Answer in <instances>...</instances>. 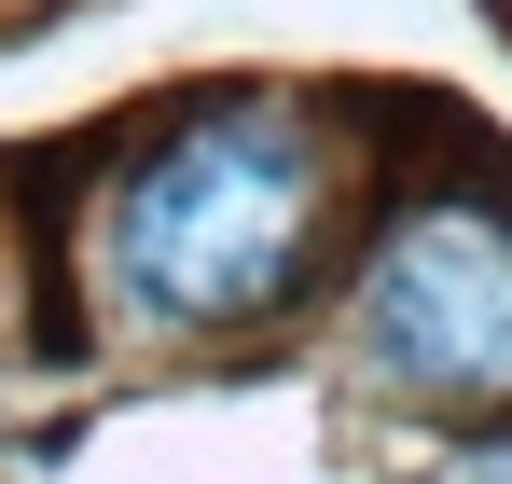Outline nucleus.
<instances>
[{
	"label": "nucleus",
	"mask_w": 512,
	"mask_h": 484,
	"mask_svg": "<svg viewBox=\"0 0 512 484\" xmlns=\"http://www.w3.org/2000/svg\"><path fill=\"white\" fill-rule=\"evenodd\" d=\"M443 484H512V443H471V457H443Z\"/></svg>",
	"instance_id": "nucleus-3"
},
{
	"label": "nucleus",
	"mask_w": 512,
	"mask_h": 484,
	"mask_svg": "<svg viewBox=\"0 0 512 484\" xmlns=\"http://www.w3.org/2000/svg\"><path fill=\"white\" fill-rule=\"evenodd\" d=\"M346 374L374 402L512 429V194L429 180L346 249Z\"/></svg>",
	"instance_id": "nucleus-2"
},
{
	"label": "nucleus",
	"mask_w": 512,
	"mask_h": 484,
	"mask_svg": "<svg viewBox=\"0 0 512 484\" xmlns=\"http://www.w3.org/2000/svg\"><path fill=\"white\" fill-rule=\"evenodd\" d=\"M360 249V139L319 97H194L153 139H125L84 208L97 305L153 346H236L277 332Z\"/></svg>",
	"instance_id": "nucleus-1"
}]
</instances>
